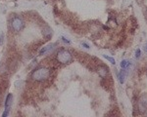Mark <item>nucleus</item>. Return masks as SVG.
Wrapping results in <instances>:
<instances>
[{"instance_id":"nucleus-7","label":"nucleus","mask_w":147,"mask_h":117,"mask_svg":"<svg viewBox=\"0 0 147 117\" xmlns=\"http://www.w3.org/2000/svg\"><path fill=\"white\" fill-rule=\"evenodd\" d=\"M96 71L98 72V74L102 77V78H105V77L109 74V70L107 68V66H106V65H103V64L99 65V66L96 68Z\"/></svg>"},{"instance_id":"nucleus-9","label":"nucleus","mask_w":147,"mask_h":117,"mask_svg":"<svg viewBox=\"0 0 147 117\" xmlns=\"http://www.w3.org/2000/svg\"><path fill=\"white\" fill-rule=\"evenodd\" d=\"M130 65H131V62H130V60H122V62H121V67L125 70L129 69L130 67Z\"/></svg>"},{"instance_id":"nucleus-4","label":"nucleus","mask_w":147,"mask_h":117,"mask_svg":"<svg viewBox=\"0 0 147 117\" xmlns=\"http://www.w3.org/2000/svg\"><path fill=\"white\" fill-rule=\"evenodd\" d=\"M12 102H13V95H12V94H8L5 100V110H4L3 114H2L3 117H6L7 115H9V111H10Z\"/></svg>"},{"instance_id":"nucleus-16","label":"nucleus","mask_w":147,"mask_h":117,"mask_svg":"<svg viewBox=\"0 0 147 117\" xmlns=\"http://www.w3.org/2000/svg\"><path fill=\"white\" fill-rule=\"evenodd\" d=\"M143 50H144V51H145V52H147V44H146V45H145V46H144V47H143Z\"/></svg>"},{"instance_id":"nucleus-14","label":"nucleus","mask_w":147,"mask_h":117,"mask_svg":"<svg viewBox=\"0 0 147 117\" xmlns=\"http://www.w3.org/2000/svg\"><path fill=\"white\" fill-rule=\"evenodd\" d=\"M61 39H62V41H64L65 43H67V44H70V43H71V40H68V39L66 38V37H64V36H63Z\"/></svg>"},{"instance_id":"nucleus-5","label":"nucleus","mask_w":147,"mask_h":117,"mask_svg":"<svg viewBox=\"0 0 147 117\" xmlns=\"http://www.w3.org/2000/svg\"><path fill=\"white\" fill-rule=\"evenodd\" d=\"M138 108H139V111H140L141 113L147 110V95L141 96V98L139 99Z\"/></svg>"},{"instance_id":"nucleus-1","label":"nucleus","mask_w":147,"mask_h":117,"mask_svg":"<svg viewBox=\"0 0 147 117\" xmlns=\"http://www.w3.org/2000/svg\"><path fill=\"white\" fill-rule=\"evenodd\" d=\"M50 77V69L45 66H38L34 69L32 73V78L35 81H44Z\"/></svg>"},{"instance_id":"nucleus-8","label":"nucleus","mask_w":147,"mask_h":117,"mask_svg":"<svg viewBox=\"0 0 147 117\" xmlns=\"http://www.w3.org/2000/svg\"><path fill=\"white\" fill-rule=\"evenodd\" d=\"M42 32H43L44 36H45L47 39L51 38L52 34H53V31H52V29L49 27H45V29H43V31H42Z\"/></svg>"},{"instance_id":"nucleus-2","label":"nucleus","mask_w":147,"mask_h":117,"mask_svg":"<svg viewBox=\"0 0 147 117\" xmlns=\"http://www.w3.org/2000/svg\"><path fill=\"white\" fill-rule=\"evenodd\" d=\"M56 60L59 64H70L73 60V54L69 50L61 49V50H59L56 54Z\"/></svg>"},{"instance_id":"nucleus-11","label":"nucleus","mask_w":147,"mask_h":117,"mask_svg":"<svg viewBox=\"0 0 147 117\" xmlns=\"http://www.w3.org/2000/svg\"><path fill=\"white\" fill-rule=\"evenodd\" d=\"M103 57L105 58L107 60H109V62H110L112 64H116V60H115V58H112V57H109V56H107V55H103Z\"/></svg>"},{"instance_id":"nucleus-12","label":"nucleus","mask_w":147,"mask_h":117,"mask_svg":"<svg viewBox=\"0 0 147 117\" xmlns=\"http://www.w3.org/2000/svg\"><path fill=\"white\" fill-rule=\"evenodd\" d=\"M140 54H141V50L140 49H137V50L136 51V58H139V57H140Z\"/></svg>"},{"instance_id":"nucleus-13","label":"nucleus","mask_w":147,"mask_h":117,"mask_svg":"<svg viewBox=\"0 0 147 117\" xmlns=\"http://www.w3.org/2000/svg\"><path fill=\"white\" fill-rule=\"evenodd\" d=\"M3 40H4V33L1 32V33H0V45L3 44Z\"/></svg>"},{"instance_id":"nucleus-3","label":"nucleus","mask_w":147,"mask_h":117,"mask_svg":"<svg viewBox=\"0 0 147 117\" xmlns=\"http://www.w3.org/2000/svg\"><path fill=\"white\" fill-rule=\"evenodd\" d=\"M11 27L12 29L15 32H20L25 27V23H24V21L20 17H14L11 20Z\"/></svg>"},{"instance_id":"nucleus-10","label":"nucleus","mask_w":147,"mask_h":117,"mask_svg":"<svg viewBox=\"0 0 147 117\" xmlns=\"http://www.w3.org/2000/svg\"><path fill=\"white\" fill-rule=\"evenodd\" d=\"M118 77H119L120 83L121 84H124L125 78V69H123L122 68V70H120V72L118 73Z\"/></svg>"},{"instance_id":"nucleus-15","label":"nucleus","mask_w":147,"mask_h":117,"mask_svg":"<svg viewBox=\"0 0 147 117\" xmlns=\"http://www.w3.org/2000/svg\"><path fill=\"white\" fill-rule=\"evenodd\" d=\"M82 46H84V48H86V49H89V48H90L88 44H86V43H82Z\"/></svg>"},{"instance_id":"nucleus-6","label":"nucleus","mask_w":147,"mask_h":117,"mask_svg":"<svg viewBox=\"0 0 147 117\" xmlns=\"http://www.w3.org/2000/svg\"><path fill=\"white\" fill-rule=\"evenodd\" d=\"M55 46H56V44L53 43V44H48V45L42 47L39 50V56H43V55H46V54L52 52V51L54 50V48H55Z\"/></svg>"}]
</instances>
